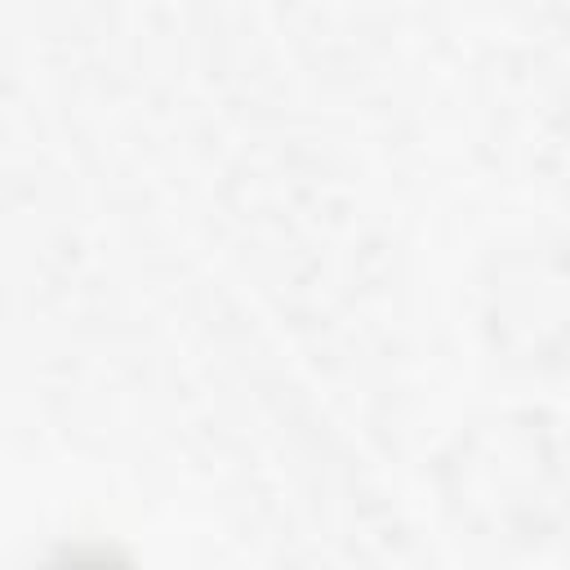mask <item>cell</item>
I'll return each mask as SVG.
<instances>
[{
  "instance_id": "obj_1",
  "label": "cell",
  "mask_w": 570,
  "mask_h": 570,
  "mask_svg": "<svg viewBox=\"0 0 570 570\" xmlns=\"http://www.w3.org/2000/svg\"><path fill=\"white\" fill-rule=\"evenodd\" d=\"M49 570H129V566H120V561L107 557V552H80V557H67V561L49 566Z\"/></svg>"
}]
</instances>
